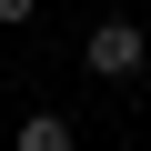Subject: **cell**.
I'll return each instance as SVG.
<instances>
[{"instance_id":"1","label":"cell","mask_w":151,"mask_h":151,"mask_svg":"<svg viewBox=\"0 0 151 151\" xmlns=\"http://www.w3.org/2000/svg\"><path fill=\"white\" fill-rule=\"evenodd\" d=\"M81 60H91V81H141V60H151V30H141V20H91Z\"/></svg>"},{"instance_id":"2","label":"cell","mask_w":151,"mask_h":151,"mask_svg":"<svg viewBox=\"0 0 151 151\" xmlns=\"http://www.w3.org/2000/svg\"><path fill=\"white\" fill-rule=\"evenodd\" d=\"M20 151H70V121L60 111H20Z\"/></svg>"},{"instance_id":"3","label":"cell","mask_w":151,"mask_h":151,"mask_svg":"<svg viewBox=\"0 0 151 151\" xmlns=\"http://www.w3.org/2000/svg\"><path fill=\"white\" fill-rule=\"evenodd\" d=\"M30 10H40V0H0V30H20V20H30Z\"/></svg>"},{"instance_id":"4","label":"cell","mask_w":151,"mask_h":151,"mask_svg":"<svg viewBox=\"0 0 151 151\" xmlns=\"http://www.w3.org/2000/svg\"><path fill=\"white\" fill-rule=\"evenodd\" d=\"M0 141H10V111H0Z\"/></svg>"}]
</instances>
